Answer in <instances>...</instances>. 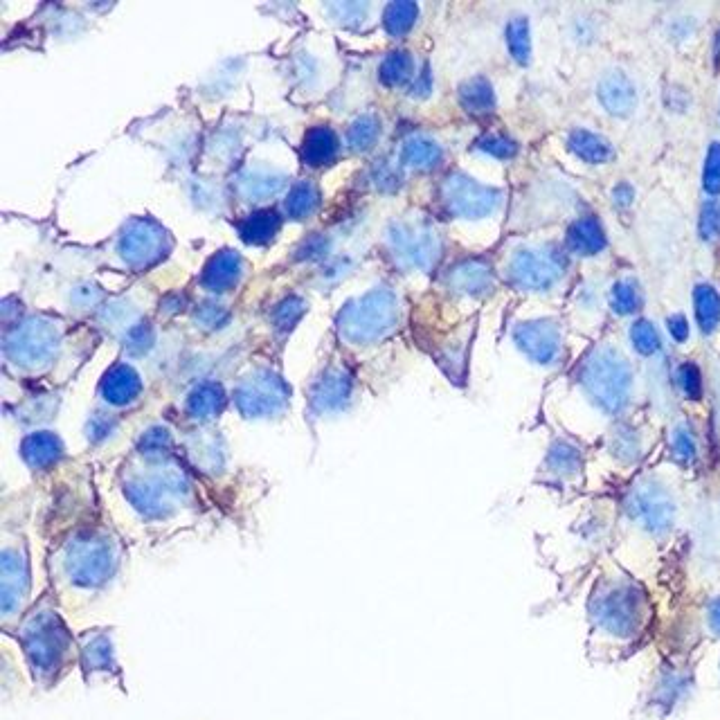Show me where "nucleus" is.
<instances>
[{
	"label": "nucleus",
	"mask_w": 720,
	"mask_h": 720,
	"mask_svg": "<svg viewBox=\"0 0 720 720\" xmlns=\"http://www.w3.org/2000/svg\"><path fill=\"white\" fill-rule=\"evenodd\" d=\"M124 563V538L106 520H81L54 536L45 552L48 588L61 608L81 610L120 579Z\"/></svg>",
	"instance_id": "f257e3e1"
},
{
	"label": "nucleus",
	"mask_w": 720,
	"mask_h": 720,
	"mask_svg": "<svg viewBox=\"0 0 720 720\" xmlns=\"http://www.w3.org/2000/svg\"><path fill=\"white\" fill-rule=\"evenodd\" d=\"M666 327H669V333L675 342H684L689 338V322L680 313L671 315V318L666 320Z\"/></svg>",
	"instance_id": "5701e85b"
},
{
	"label": "nucleus",
	"mask_w": 720,
	"mask_h": 720,
	"mask_svg": "<svg viewBox=\"0 0 720 720\" xmlns=\"http://www.w3.org/2000/svg\"><path fill=\"white\" fill-rule=\"evenodd\" d=\"M518 342L536 363H556L561 356V333L552 322H529L518 329Z\"/></svg>",
	"instance_id": "6e6552de"
},
{
	"label": "nucleus",
	"mask_w": 720,
	"mask_h": 720,
	"mask_svg": "<svg viewBox=\"0 0 720 720\" xmlns=\"http://www.w3.org/2000/svg\"><path fill=\"white\" fill-rule=\"evenodd\" d=\"M610 304L619 315H630L642 306V291L633 279H621L615 284L610 295Z\"/></svg>",
	"instance_id": "2eb2a0df"
},
{
	"label": "nucleus",
	"mask_w": 720,
	"mask_h": 720,
	"mask_svg": "<svg viewBox=\"0 0 720 720\" xmlns=\"http://www.w3.org/2000/svg\"><path fill=\"white\" fill-rule=\"evenodd\" d=\"M700 234L705 239H716L720 234V205H716L714 201L702 207Z\"/></svg>",
	"instance_id": "aec40b11"
},
{
	"label": "nucleus",
	"mask_w": 720,
	"mask_h": 720,
	"mask_svg": "<svg viewBox=\"0 0 720 720\" xmlns=\"http://www.w3.org/2000/svg\"><path fill=\"white\" fill-rule=\"evenodd\" d=\"M594 624L615 637H633L644 621V594L635 585H612L592 603Z\"/></svg>",
	"instance_id": "39448f33"
},
{
	"label": "nucleus",
	"mask_w": 720,
	"mask_h": 720,
	"mask_svg": "<svg viewBox=\"0 0 720 720\" xmlns=\"http://www.w3.org/2000/svg\"><path fill=\"white\" fill-rule=\"evenodd\" d=\"M581 381L603 410L619 412L628 403L633 374L624 358L615 351L603 349L585 360Z\"/></svg>",
	"instance_id": "20e7f679"
},
{
	"label": "nucleus",
	"mask_w": 720,
	"mask_h": 720,
	"mask_svg": "<svg viewBox=\"0 0 720 720\" xmlns=\"http://www.w3.org/2000/svg\"><path fill=\"white\" fill-rule=\"evenodd\" d=\"M628 513L639 527L651 534H664L673 525L675 504L669 491L662 489L660 484L646 482L635 486L633 493L628 495Z\"/></svg>",
	"instance_id": "0eeeda50"
},
{
	"label": "nucleus",
	"mask_w": 720,
	"mask_h": 720,
	"mask_svg": "<svg viewBox=\"0 0 720 720\" xmlns=\"http://www.w3.org/2000/svg\"><path fill=\"white\" fill-rule=\"evenodd\" d=\"M567 246L579 255H597L606 246V234H603L601 223L592 216L574 221L570 232H567Z\"/></svg>",
	"instance_id": "f8f14e48"
},
{
	"label": "nucleus",
	"mask_w": 720,
	"mask_h": 720,
	"mask_svg": "<svg viewBox=\"0 0 720 720\" xmlns=\"http://www.w3.org/2000/svg\"><path fill=\"white\" fill-rule=\"evenodd\" d=\"M707 621H709V628L711 633L720 637V597H716L714 601L709 603V612H707Z\"/></svg>",
	"instance_id": "b1692460"
},
{
	"label": "nucleus",
	"mask_w": 720,
	"mask_h": 720,
	"mask_svg": "<svg viewBox=\"0 0 720 720\" xmlns=\"http://www.w3.org/2000/svg\"><path fill=\"white\" fill-rule=\"evenodd\" d=\"M351 394V378L347 374H342L340 369H333L331 374H327L318 383L313 392V405L315 410H336L340 408L342 403H347Z\"/></svg>",
	"instance_id": "9b49d317"
},
{
	"label": "nucleus",
	"mask_w": 720,
	"mask_h": 720,
	"mask_svg": "<svg viewBox=\"0 0 720 720\" xmlns=\"http://www.w3.org/2000/svg\"><path fill=\"white\" fill-rule=\"evenodd\" d=\"M693 309H696V320L702 333H711L720 322V295L714 286L698 284L693 291Z\"/></svg>",
	"instance_id": "4468645a"
},
{
	"label": "nucleus",
	"mask_w": 720,
	"mask_h": 720,
	"mask_svg": "<svg viewBox=\"0 0 720 720\" xmlns=\"http://www.w3.org/2000/svg\"><path fill=\"white\" fill-rule=\"evenodd\" d=\"M570 147L576 156L585 162H592V165H603V162H608L615 156V151H612L606 138L585 129H579L570 135Z\"/></svg>",
	"instance_id": "ddd939ff"
},
{
	"label": "nucleus",
	"mask_w": 720,
	"mask_h": 720,
	"mask_svg": "<svg viewBox=\"0 0 720 720\" xmlns=\"http://www.w3.org/2000/svg\"><path fill=\"white\" fill-rule=\"evenodd\" d=\"M61 610L57 594L45 588L9 633L21 646L34 687L41 691L57 689L79 666V639Z\"/></svg>",
	"instance_id": "f03ea898"
},
{
	"label": "nucleus",
	"mask_w": 720,
	"mask_h": 720,
	"mask_svg": "<svg viewBox=\"0 0 720 720\" xmlns=\"http://www.w3.org/2000/svg\"><path fill=\"white\" fill-rule=\"evenodd\" d=\"M675 378H678V387L684 396H689V399H700L702 376H700V369L696 363H682L678 367V374H675Z\"/></svg>",
	"instance_id": "6ab92c4d"
},
{
	"label": "nucleus",
	"mask_w": 720,
	"mask_h": 720,
	"mask_svg": "<svg viewBox=\"0 0 720 720\" xmlns=\"http://www.w3.org/2000/svg\"><path fill=\"white\" fill-rule=\"evenodd\" d=\"M633 196H635V192H633V187H630V185H626V183H621L617 189H615V203L617 205H630V203H633Z\"/></svg>",
	"instance_id": "393cba45"
},
{
	"label": "nucleus",
	"mask_w": 720,
	"mask_h": 720,
	"mask_svg": "<svg viewBox=\"0 0 720 720\" xmlns=\"http://www.w3.org/2000/svg\"><path fill=\"white\" fill-rule=\"evenodd\" d=\"M671 450L675 459H680V462L689 464L696 459L698 455V446H696V437L691 435V430L687 426H678L673 430L671 435Z\"/></svg>",
	"instance_id": "f3484780"
},
{
	"label": "nucleus",
	"mask_w": 720,
	"mask_h": 720,
	"mask_svg": "<svg viewBox=\"0 0 720 720\" xmlns=\"http://www.w3.org/2000/svg\"><path fill=\"white\" fill-rule=\"evenodd\" d=\"M599 99H601V104L606 106L608 113L624 117L635 111L637 93H635V86L630 84V79L624 75V72L612 70L601 79Z\"/></svg>",
	"instance_id": "1a4fd4ad"
},
{
	"label": "nucleus",
	"mask_w": 720,
	"mask_h": 720,
	"mask_svg": "<svg viewBox=\"0 0 720 720\" xmlns=\"http://www.w3.org/2000/svg\"><path fill=\"white\" fill-rule=\"evenodd\" d=\"M565 268V261L561 255H556V252H547V255H536V252H531V255H525L520 259V279L522 284L527 286H534V288H543V286H549L554 282L556 277H561Z\"/></svg>",
	"instance_id": "9d476101"
},
{
	"label": "nucleus",
	"mask_w": 720,
	"mask_h": 720,
	"mask_svg": "<svg viewBox=\"0 0 720 720\" xmlns=\"http://www.w3.org/2000/svg\"><path fill=\"white\" fill-rule=\"evenodd\" d=\"M579 464V453L572 446H556L554 453H552V466L556 468V471H563V473H570L572 468Z\"/></svg>",
	"instance_id": "412c9836"
},
{
	"label": "nucleus",
	"mask_w": 720,
	"mask_h": 720,
	"mask_svg": "<svg viewBox=\"0 0 720 720\" xmlns=\"http://www.w3.org/2000/svg\"><path fill=\"white\" fill-rule=\"evenodd\" d=\"M702 185L705 192L716 196L720 192V142H711L705 160V171H702Z\"/></svg>",
	"instance_id": "a211bd4d"
},
{
	"label": "nucleus",
	"mask_w": 720,
	"mask_h": 720,
	"mask_svg": "<svg viewBox=\"0 0 720 720\" xmlns=\"http://www.w3.org/2000/svg\"><path fill=\"white\" fill-rule=\"evenodd\" d=\"M630 340H633V347L642 356H653L662 347L660 333H657V329L648 320H637L633 324V329H630Z\"/></svg>",
	"instance_id": "dca6fc26"
},
{
	"label": "nucleus",
	"mask_w": 720,
	"mask_h": 720,
	"mask_svg": "<svg viewBox=\"0 0 720 720\" xmlns=\"http://www.w3.org/2000/svg\"><path fill=\"white\" fill-rule=\"evenodd\" d=\"M32 606V558L23 529H3L0 536V630L12 633Z\"/></svg>",
	"instance_id": "7ed1b4c3"
},
{
	"label": "nucleus",
	"mask_w": 720,
	"mask_h": 720,
	"mask_svg": "<svg viewBox=\"0 0 720 720\" xmlns=\"http://www.w3.org/2000/svg\"><path fill=\"white\" fill-rule=\"evenodd\" d=\"M511 41H513V52H516V57L525 61L527 54H529V36H527V23L525 21L513 25Z\"/></svg>",
	"instance_id": "4be33fe9"
},
{
	"label": "nucleus",
	"mask_w": 720,
	"mask_h": 720,
	"mask_svg": "<svg viewBox=\"0 0 720 720\" xmlns=\"http://www.w3.org/2000/svg\"><path fill=\"white\" fill-rule=\"evenodd\" d=\"M113 626H93L81 630L77 635L79 639V669L84 675V682L93 684L95 680H111L117 684V689L126 693L124 684V671L115 655V642H113Z\"/></svg>",
	"instance_id": "423d86ee"
}]
</instances>
